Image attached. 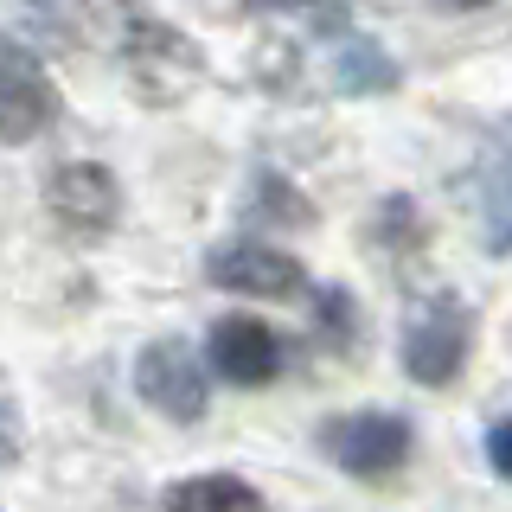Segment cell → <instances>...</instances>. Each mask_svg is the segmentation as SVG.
Wrapping results in <instances>:
<instances>
[{
    "label": "cell",
    "mask_w": 512,
    "mask_h": 512,
    "mask_svg": "<svg viewBox=\"0 0 512 512\" xmlns=\"http://www.w3.org/2000/svg\"><path fill=\"white\" fill-rule=\"evenodd\" d=\"M135 397L167 423H199L212 404V372L180 333H167V340H148L135 352Z\"/></svg>",
    "instance_id": "cell-1"
},
{
    "label": "cell",
    "mask_w": 512,
    "mask_h": 512,
    "mask_svg": "<svg viewBox=\"0 0 512 512\" xmlns=\"http://www.w3.org/2000/svg\"><path fill=\"white\" fill-rule=\"evenodd\" d=\"M468 346H474V314L461 308V295H429L404 327V372L429 391H442V384L461 378Z\"/></svg>",
    "instance_id": "cell-2"
},
{
    "label": "cell",
    "mask_w": 512,
    "mask_h": 512,
    "mask_svg": "<svg viewBox=\"0 0 512 512\" xmlns=\"http://www.w3.org/2000/svg\"><path fill=\"white\" fill-rule=\"evenodd\" d=\"M58 122V84L39 64L32 45H20L13 32H0V141H39Z\"/></svg>",
    "instance_id": "cell-3"
},
{
    "label": "cell",
    "mask_w": 512,
    "mask_h": 512,
    "mask_svg": "<svg viewBox=\"0 0 512 512\" xmlns=\"http://www.w3.org/2000/svg\"><path fill=\"white\" fill-rule=\"evenodd\" d=\"M205 282L224 288V295H250V301H288L301 295V263L263 237H237V244H218L205 256Z\"/></svg>",
    "instance_id": "cell-4"
},
{
    "label": "cell",
    "mask_w": 512,
    "mask_h": 512,
    "mask_svg": "<svg viewBox=\"0 0 512 512\" xmlns=\"http://www.w3.org/2000/svg\"><path fill=\"white\" fill-rule=\"evenodd\" d=\"M320 442H327V455L340 461L346 474H359V480H378V474H391V468H404V461H410V423L397 410L333 416Z\"/></svg>",
    "instance_id": "cell-5"
},
{
    "label": "cell",
    "mask_w": 512,
    "mask_h": 512,
    "mask_svg": "<svg viewBox=\"0 0 512 512\" xmlns=\"http://www.w3.org/2000/svg\"><path fill=\"white\" fill-rule=\"evenodd\" d=\"M205 372H218L237 391H256V384H269L282 372V340L256 314H224L205 333Z\"/></svg>",
    "instance_id": "cell-6"
},
{
    "label": "cell",
    "mask_w": 512,
    "mask_h": 512,
    "mask_svg": "<svg viewBox=\"0 0 512 512\" xmlns=\"http://www.w3.org/2000/svg\"><path fill=\"white\" fill-rule=\"evenodd\" d=\"M45 205H52L58 224H71V231H109V224L122 218V186L116 173L103 167V160H64V167L45 173Z\"/></svg>",
    "instance_id": "cell-7"
},
{
    "label": "cell",
    "mask_w": 512,
    "mask_h": 512,
    "mask_svg": "<svg viewBox=\"0 0 512 512\" xmlns=\"http://www.w3.org/2000/svg\"><path fill=\"white\" fill-rule=\"evenodd\" d=\"M154 512H263V493L244 474H186L154 500Z\"/></svg>",
    "instance_id": "cell-8"
},
{
    "label": "cell",
    "mask_w": 512,
    "mask_h": 512,
    "mask_svg": "<svg viewBox=\"0 0 512 512\" xmlns=\"http://www.w3.org/2000/svg\"><path fill=\"white\" fill-rule=\"evenodd\" d=\"M333 84L346 96H372V90H397V64L384 45L372 39H346L340 52H333Z\"/></svg>",
    "instance_id": "cell-9"
},
{
    "label": "cell",
    "mask_w": 512,
    "mask_h": 512,
    "mask_svg": "<svg viewBox=\"0 0 512 512\" xmlns=\"http://www.w3.org/2000/svg\"><path fill=\"white\" fill-rule=\"evenodd\" d=\"M487 461H493V474H506V480H512V416L487 429Z\"/></svg>",
    "instance_id": "cell-10"
},
{
    "label": "cell",
    "mask_w": 512,
    "mask_h": 512,
    "mask_svg": "<svg viewBox=\"0 0 512 512\" xmlns=\"http://www.w3.org/2000/svg\"><path fill=\"white\" fill-rule=\"evenodd\" d=\"M13 455H20V416H13L7 404H0V468H7Z\"/></svg>",
    "instance_id": "cell-11"
},
{
    "label": "cell",
    "mask_w": 512,
    "mask_h": 512,
    "mask_svg": "<svg viewBox=\"0 0 512 512\" xmlns=\"http://www.w3.org/2000/svg\"><path fill=\"white\" fill-rule=\"evenodd\" d=\"M250 13H288V7H340V0H244Z\"/></svg>",
    "instance_id": "cell-12"
},
{
    "label": "cell",
    "mask_w": 512,
    "mask_h": 512,
    "mask_svg": "<svg viewBox=\"0 0 512 512\" xmlns=\"http://www.w3.org/2000/svg\"><path fill=\"white\" fill-rule=\"evenodd\" d=\"M436 13H480V7H493V0H429Z\"/></svg>",
    "instance_id": "cell-13"
}]
</instances>
